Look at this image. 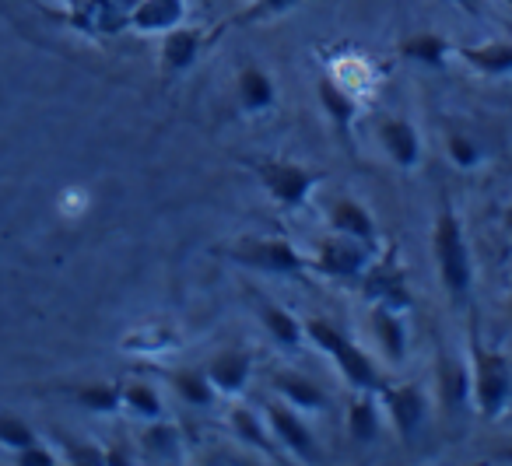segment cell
<instances>
[{
	"label": "cell",
	"mask_w": 512,
	"mask_h": 466,
	"mask_svg": "<svg viewBox=\"0 0 512 466\" xmlns=\"http://www.w3.org/2000/svg\"><path fill=\"white\" fill-rule=\"evenodd\" d=\"M432 246H435V260H439V277H442V284H446L449 298H453V302L467 298L470 281H474V267H470V249H467V239H463V225H460V218H456L449 197H442Z\"/></svg>",
	"instance_id": "cell-1"
},
{
	"label": "cell",
	"mask_w": 512,
	"mask_h": 466,
	"mask_svg": "<svg viewBox=\"0 0 512 466\" xmlns=\"http://www.w3.org/2000/svg\"><path fill=\"white\" fill-rule=\"evenodd\" d=\"M470 396L484 417H498L512 396V368L505 354L488 351L477 337V323H470Z\"/></svg>",
	"instance_id": "cell-2"
},
{
	"label": "cell",
	"mask_w": 512,
	"mask_h": 466,
	"mask_svg": "<svg viewBox=\"0 0 512 466\" xmlns=\"http://www.w3.org/2000/svg\"><path fill=\"white\" fill-rule=\"evenodd\" d=\"M306 333L337 361V368L344 372V379H348L355 389H365V393H379V389H383V379H379V372L369 361V354H365L355 340L344 337L337 326H330L327 319H309Z\"/></svg>",
	"instance_id": "cell-3"
},
{
	"label": "cell",
	"mask_w": 512,
	"mask_h": 466,
	"mask_svg": "<svg viewBox=\"0 0 512 466\" xmlns=\"http://www.w3.org/2000/svg\"><path fill=\"white\" fill-rule=\"evenodd\" d=\"M256 176L281 207H302L323 179V172H313L299 162H285V158H267V162L256 165Z\"/></svg>",
	"instance_id": "cell-4"
},
{
	"label": "cell",
	"mask_w": 512,
	"mask_h": 466,
	"mask_svg": "<svg viewBox=\"0 0 512 466\" xmlns=\"http://www.w3.org/2000/svg\"><path fill=\"white\" fill-rule=\"evenodd\" d=\"M232 260L246 267L267 270V274H306L309 260L285 239H246L232 249Z\"/></svg>",
	"instance_id": "cell-5"
},
{
	"label": "cell",
	"mask_w": 512,
	"mask_h": 466,
	"mask_svg": "<svg viewBox=\"0 0 512 466\" xmlns=\"http://www.w3.org/2000/svg\"><path fill=\"white\" fill-rule=\"evenodd\" d=\"M369 253H372L369 246H362V242L351 239V235L337 232L320 242V249H316V267L327 277L358 281V277L365 274V267H369Z\"/></svg>",
	"instance_id": "cell-6"
},
{
	"label": "cell",
	"mask_w": 512,
	"mask_h": 466,
	"mask_svg": "<svg viewBox=\"0 0 512 466\" xmlns=\"http://www.w3.org/2000/svg\"><path fill=\"white\" fill-rule=\"evenodd\" d=\"M267 424H271L274 438H278V442L285 445L292 456L306 459V463H316V459H320V445H316L313 431H309L306 424H302L281 400L267 403Z\"/></svg>",
	"instance_id": "cell-7"
},
{
	"label": "cell",
	"mask_w": 512,
	"mask_h": 466,
	"mask_svg": "<svg viewBox=\"0 0 512 466\" xmlns=\"http://www.w3.org/2000/svg\"><path fill=\"white\" fill-rule=\"evenodd\" d=\"M379 393H383V403H386V410H390L393 424H397L400 438H414V431L421 428L425 410H428L425 393H421L418 386H386V382Z\"/></svg>",
	"instance_id": "cell-8"
},
{
	"label": "cell",
	"mask_w": 512,
	"mask_h": 466,
	"mask_svg": "<svg viewBox=\"0 0 512 466\" xmlns=\"http://www.w3.org/2000/svg\"><path fill=\"white\" fill-rule=\"evenodd\" d=\"M365 291H369V298H376L379 305H390V309H407V302H411V295H407V281H404V270L397 267V260L393 256H383V260H376V267L369 270V277H365Z\"/></svg>",
	"instance_id": "cell-9"
},
{
	"label": "cell",
	"mask_w": 512,
	"mask_h": 466,
	"mask_svg": "<svg viewBox=\"0 0 512 466\" xmlns=\"http://www.w3.org/2000/svg\"><path fill=\"white\" fill-rule=\"evenodd\" d=\"M207 36L204 29H183V25H176V29L165 32V43H162V67L165 74H186L193 67V60L200 57V50H204Z\"/></svg>",
	"instance_id": "cell-10"
},
{
	"label": "cell",
	"mask_w": 512,
	"mask_h": 466,
	"mask_svg": "<svg viewBox=\"0 0 512 466\" xmlns=\"http://www.w3.org/2000/svg\"><path fill=\"white\" fill-rule=\"evenodd\" d=\"M330 228L351 235V239H358L362 246L376 249V221H372V214L365 211L358 200H351V197L334 200V207H330Z\"/></svg>",
	"instance_id": "cell-11"
},
{
	"label": "cell",
	"mask_w": 512,
	"mask_h": 466,
	"mask_svg": "<svg viewBox=\"0 0 512 466\" xmlns=\"http://www.w3.org/2000/svg\"><path fill=\"white\" fill-rule=\"evenodd\" d=\"M379 141H383L386 155L400 165V169H414L421 158V141L418 130L407 120H383L379 123Z\"/></svg>",
	"instance_id": "cell-12"
},
{
	"label": "cell",
	"mask_w": 512,
	"mask_h": 466,
	"mask_svg": "<svg viewBox=\"0 0 512 466\" xmlns=\"http://www.w3.org/2000/svg\"><path fill=\"white\" fill-rule=\"evenodd\" d=\"M249 372H253V358L249 351H221L218 358L207 365V379L218 393H242Z\"/></svg>",
	"instance_id": "cell-13"
},
{
	"label": "cell",
	"mask_w": 512,
	"mask_h": 466,
	"mask_svg": "<svg viewBox=\"0 0 512 466\" xmlns=\"http://www.w3.org/2000/svg\"><path fill=\"white\" fill-rule=\"evenodd\" d=\"M127 22L137 32H169L183 22V0H137Z\"/></svg>",
	"instance_id": "cell-14"
},
{
	"label": "cell",
	"mask_w": 512,
	"mask_h": 466,
	"mask_svg": "<svg viewBox=\"0 0 512 466\" xmlns=\"http://www.w3.org/2000/svg\"><path fill=\"white\" fill-rule=\"evenodd\" d=\"M235 92H239V102L246 113H264V109L274 106V81L267 71H260L256 64H246L239 71V81H235Z\"/></svg>",
	"instance_id": "cell-15"
},
{
	"label": "cell",
	"mask_w": 512,
	"mask_h": 466,
	"mask_svg": "<svg viewBox=\"0 0 512 466\" xmlns=\"http://www.w3.org/2000/svg\"><path fill=\"white\" fill-rule=\"evenodd\" d=\"M369 323H372V330H376V340H379V347L386 351V358H390V361L404 358V351H407V330H404V319L397 316V309H390V305H379L376 302V309H372Z\"/></svg>",
	"instance_id": "cell-16"
},
{
	"label": "cell",
	"mask_w": 512,
	"mask_h": 466,
	"mask_svg": "<svg viewBox=\"0 0 512 466\" xmlns=\"http://www.w3.org/2000/svg\"><path fill=\"white\" fill-rule=\"evenodd\" d=\"M460 60H467L474 71L488 74V78H502L512 74V43H488V46H460Z\"/></svg>",
	"instance_id": "cell-17"
},
{
	"label": "cell",
	"mask_w": 512,
	"mask_h": 466,
	"mask_svg": "<svg viewBox=\"0 0 512 466\" xmlns=\"http://www.w3.org/2000/svg\"><path fill=\"white\" fill-rule=\"evenodd\" d=\"M400 57L421 67H446L449 43L442 36H435V32H418V36H407L400 43Z\"/></svg>",
	"instance_id": "cell-18"
},
{
	"label": "cell",
	"mask_w": 512,
	"mask_h": 466,
	"mask_svg": "<svg viewBox=\"0 0 512 466\" xmlns=\"http://www.w3.org/2000/svg\"><path fill=\"white\" fill-rule=\"evenodd\" d=\"M316 95H320V106L327 109V116L334 120V127L341 130V134H348L351 123H355V113H358V106L351 102V95L344 92V88L337 85L334 78H320V85H316Z\"/></svg>",
	"instance_id": "cell-19"
},
{
	"label": "cell",
	"mask_w": 512,
	"mask_h": 466,
	"mask_svg": "<svg viewBox=\"0 0 512 466\" xmlns=\"http://www.w3.org/2000/svg\"><path fill=\"white\" fill-rule=\"evenodd\" d=\"M348 428L355 435L358 445H369L376 442L379 435V414H376V400H372L365 389H358L355 400L348 403Z\"/></svg>",
	"instance_id": "cell-20"
},
{
	"label": "cell",
	"mask_w": 512,
	"mask_h": 466,
	"mask_svg": "<svg viewBox=\"0 0 512 466\" xmlns=\"http://www.w3.org/2000/svg\"><path fill=\"white\" fill-rule=\"evenodd\" d=\"M232 428H235V435L242 438V442H249L253 449H260L264 456H271V459H281V452H278V442H271V435L264 431V424H260V417L253 414L249 407H235L232 410Z\"/></svg>",
	"instance_id": "cell-21"
},
{
	"label": "cell",
	"mask_w": 512,
	"mask_h": 466,
	"mask_svg": "<svg viewBox=\"0 0 512 466\" xmlns=\"http://www.w3.org/2000/svg\"><path fill=\"white\" fill-rule=\"evenodd\" d=\"M260 319H264V326L271 330V337L278 340L281 347H299L302 344L306 326H302L292 312L278 309V305H271V302H260Z\"/></svg>",
	"instance_id": "cell-22"
},
{
	"label": "cell",
	"mask_w": 512,
	"mask_h": 466,
	"mask_svg": "<svg viewBox=\"0 0 512 466\" xmlns=\"http://www.w3.org/2000/svg\"><path fill=\"white\" fill-rule=\"evenodd\" d=\"M274 386H278L292 403H299V407H309V410H323V407H327V393H323L316 382L302 379V375L281 372V375H274Z\"/></svg>",
	"instance_id": "cell-23"
},
{
	"label": "cell",
	"mask_w": 512,
	"mask_h": 466,
	"mask_svg": "<svg viewBox=\"0 0 512 466\" xmlns=\"http://www.w3.org/2000/svg\"><path fill=\"white\" fill-rule=\"evenodd\" d=\"M172 386H176V393L183 396V400L197 403V407H207V403L214 400V386L204 368H183V372L172 375Z\"/></svg>",
	"instance_id": "cell-24"
},
{
	"label": "cell",
	"mask_w": 512,
	"mask_h": 466,
	"mask_svg": "<svg viewBox=\"0 0 512 466\" xmlns=\"http://www.w3.org/2000/svg\"><path fill=\"white\" fill-rule=\"evenodd\" d=\"M120 393H123V407H130L137 417H144V421L162 417V400H158V393L151 386L130 382V386H120Z\"/></svg>",
	"instance_id": "cell-25"
},
{
	"label": "cell",
	"mask_w": 512,
	"mask_h": 466,
	"mask_svg": "<svg viewBox=\"0 0 512 466\" xmlns=\"http://www.w3.org/2000/svg\"><path fill=\"white\" fill-rule=\"evenodd\" d=\"M442 396H446V403H463L470 393V372L460 365V361L453 358H442Z\"/></svg>",
	"instance_id": "cell-26"
},
{
	"label": "cell",
	"mask_w": 512,
	"mask_h": 466,
	"mask_svg": "<svg viewBox=\"0 0 512 466\" xmlns=\"http://www.w3.org/2000/svg\"><path fill=\"white\" fill-rule=\"evenodd\" d=\"M78 403L88 410H99V414H113L123 407V393L120 386H85L78 389Z\"/></svg>",
	"instance_id": "cell-27"
},
{
	"label": "cell",
	"mask_w": 512,
	"mask_h": 466,
	"mask_svg": "<svg viewBox=\"0 0 512 466\" xmlns=\"http://www.w3.org/2000/svg\"><path fill=\"white\" fill-rule=\"evenodd\" d=\"M144 449L172 459V456L179 452V435H176V428H172V424H151V428L144 431Z\"/></svg>",
	"instance_id": "cell-28"
},
{
	"label": "cell",
	"mask_w": 512,
	"mask_h": 466,
	"mask_svg": "<svg viewBox=\"0 0 512 466\" xmlns=\"http://www.w3.org/2000/svg\"><path fill=\"white\" fill-rule=\"evenodd\" d=\"M0 442L8 445V449H25V445L36 442V431H32L25 421H18V417L0 414Z\"/></svg>",
	"instance_id": "cell-29"
},
{
	"label": "cell",
	"mask_w": 512,
	"mask_h": 466,
	"mask_svg": "<svg viewBox=\"0 0 512 466\" xmlns=\"http://www.w3.org/2000/svg\"><path fill=\"white\" fill-rule=\"evenodd\" d=\"M449 158H453L460 169H470V165L481 162V151H477V144H470L467 137H449Z\"/></svg>",
	"instance_id": "cell-30"
},
{
	"label": "cell",
	"mask_w": 512,
	"mask_h": 466,
	"mask_svg": "<svg viewBox=\"0 0 512 466\" xmlns=\"http://www.w3.org/2000/svg\"><path fill=\"white\" fill-rule=\"evenodd\" d=\"M18 463L22 466H53L57 459H53V452L46 449V445L32 442V445H25V449H18Z\"/></svg>",
	"instance_id": "cell-31"
},
{
	"label": "cell",
	"mask_w": 512,
	"mask_h": 466,
	"mask_svg": "<svg viewBox=\"0 0 512 466\" xmlns=\"http://www.w3.org/2000/svg\"><path fill=\"white\" fill-rule=\"evenodd\" d=\"M299 0H256L253 8L246 11V18H271V15H281V11L295 8Z\"/></svg>",
	"instance_id": "cell-32"
},
{
	"label": "cell",
	"mask_w": 512,
	"mask_h": 466,
	"mask_svg": "<svg viewBox=\"0 0 512 466\" xmlns=\"http://www.w3.org/2000/svg\"><path fill=\"white\" fill-rule=\"evenodd\" d=\"M453 4H460L467 15H481V8H477V0H453Z\"/></svg>",
	"instance_id": "cell-33"
},
{
	"label": "cell",
	"mask_w": 512,
	"mask_h": 466,
	"mask_svg": "<svg viewBox=\"0 0 512 466\" xmlns=\"http://www.w3.org/2000/svg\"><path fill=\"white\" fill-rule=\"evenodd\" d=\"M498 459H512V449H505V452H502V456H498Z\"/></svg>",
	"instance_id": "cell-34"
},
{
	"label": "cell",
	"mask_w": 512,
	"mask_h": 466,
	"mask_svg": "<svg viewBox=\"0 0 512 466\" xmlns=\"http://www.w3.org/2000/svg\"><path fill=\"white\" fill-rule=\"evenodd\" d=\"M509 235H512V211H509Z\"/></svg>",
	"instance_id": "cell-35"
},
{
	"label": "cell",
	"mask_w": 512,
	"mask_h": 466,
	"mask_svg": "<svg viewBox=\"0 0 512 466\" xmlns=\"http://www.w3.org/2000/svg\"><path fill=\"white\" fill-rule=\"evenodd\" d=\"M509 4H512V0H509Z\"/></svg>",
	"instance_id": "cell-36"
}]
</instances>
